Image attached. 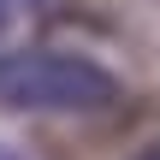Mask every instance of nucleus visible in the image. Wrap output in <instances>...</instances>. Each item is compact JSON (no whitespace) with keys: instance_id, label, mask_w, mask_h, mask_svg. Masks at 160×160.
Returning a JSON list of instances; mask_svg holds the SVG:
<instances>
[{"instance_id":"1","label":"nucleus","mask_w":160,"mask_h":160,"mask_svg":"<svg viewBox=\"0 0 160 160\" xmlns=\"http://www.w3.org/2000/svg\"><path fill=\"white\" fill-rule=\"evenodd\" d=\"M119 101V77L89 53L65 48H12L0 53V107L6 113H101Z\"/></svg>"},{"instance_id":"2","label":"nucleus","mask_w":160,"mask_h":160,"mask_svg":"<svg viewBox=\"0 0 160 160\" xmlns=\"http://www.w3.org/2000/svg\"><path fill=\"white\" fill-rule=\"evenodd\" d=\"M0 160H24V154H18V148H12V142L0 137Z\"/></svg>"},{"instance_id":"3","label":"nucleus","mask_w":160,"mask_h":160,"mask_svg":"<svg viewBox=\"0 0 160 160\" xmlns=\"http://www.w3.org/2000/svg\"><path fill=\"white\" fill-rule=\"evenodd\" d=\"M6 24H12V0H0V30H6Z\"/></svg>"},{"instance_id":"4","label":"nucleus","mask_w":160,"mask_h":160,"mask_svg":"<svg viewBox=\"0 0 160 160\" xmlns=\"http://www.w3.org/2000/svg\"><path fill=\"white\" fill-rule=\"evenodd\" d=\"M137 160H160V142H148V148H142V154H137Z\"/></svg>"}]
</instances>
